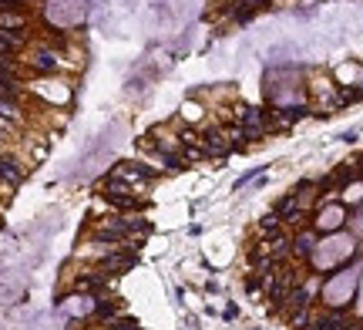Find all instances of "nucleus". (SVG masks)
I'll return each mask as SVG.
<instances>
[{
	"mask_svg": "<svg viewBox=\"0 0 363 330\" xmlns=\"http://www.w3.org/2000/svg\"><path fill=\"white\" fill-rule=\"evenodd\" d=\"M313 246H316V236H313V230H303V233L293 239V253H296V256H309Z\"/></svg>",
	"mask_w": 363,
	"mask_h": 330,
	"instance_id": "obj_10",
	"label": "nucleus"
},
{
	"mask_svg": "<svg viewBox=\"0 0 363 330\" xmlns=\"http://www.w3.org/2000/svg\"><path fill=\"white\" fill-rule=\"evenodd\" d=\"M350 230H353V236H363V206L350 216Z\"/></svg>",
	"mask_w": 363,
	"mask_h": 330,
	"instance_id": "obj_13",
	"label": "nucleus"
},
{
	"mask_svg": "<svg viewBox=\"0 0 363 330\" xmlns=\"http://www.w3.org/2000/svg\"><path fill=\"white\" fill-rule=\"evenodd\" d=\"M360 267H350V270H340L337 276H330L323 283V303L330 310H340L350 303V297L357 290V283H360Z\"/></svg>",
	"mask_w": 363,
	"mask_h": 330,
	"instance_id": "obj_3",
	"label": "nucleus"
},
{
	"mask_svg": "<svg viewBox=\"0 0 363 330\" xmlns=\"http://www.w3.org/2000/svg\"><path fill=\"white\" fill-rule=\"evenodd\" d=\"M360 313H363V283H360Z\"/></svg>",
	"mask_w": 363,
	"mask_h": 330,
	"instance_id": "obj_14",
	"label": "nucleus"
},
{
	"mask_svg": "<svg viewBox=\"0 0 363 330\" xmlns=\"http://www.w3.org/2000/svg\"><path fill=\"white\" fill-rule=\"evenodd\" d=\"M101 199H105L108 206H115L118 213H138V209H145V199L134 193L128 182H118V179H105Z\"/></svg>",
	"mask_w": 363,
	"mask_h": 330,
	"instance_id": "obj_4",
	"label": "nucleus"
},
{
	"mask_svg": "<svg viewBox=\"0 0 363 330\" xmlns=\"http://www.w3.org/2000/svg\"><path fill=\"white\" fill-rule=\"evenodd\" d=\"M91 14V0H47L44 3V20L58 31L81 27Z\"/></svg>",
	"mask_w": 363,
	"mask_h": 330,
	"instance_id": "obj_2",
	"label": "nucleus"
},
{
	"mask_svg": "<svg viewBox=\"0 0 363 330\" xmlns=\"http://www.w3.org/2000/svg\"><path fill=\"white\" fill-rule=\"evenodd\" d=\"M108 179L128 182L132 189H138V186H145V182H155V179H158V172H155L152 165H141V162H118L115 169L108 172Z\"/></svg>",
	"mask_w": 363,
	"mask_h": 330,
	"instance_id": "obj_5",
	"label": "nucleus"
},
{
	"mask_svg": "<svg viewBox=\"0 0 363 330\" xmlns=\"http://www.w3.org/2000/svg\"><path fill=\"white\" fill-rule=\"evenodd\" d=\"M353 253H357V239L343 230H337V233H326L323 239H316V246L309 253V263L316 270H333V267L346 263Z\"/></svg>",
	"mask_w": 363,
	"mask_h": 330,
	"instance_id": "obj_1",
	"label": "nucleus"
},
{
	"mask_svg": "<svg viewBox=\"0 0 363 330\" xmlns=\"http://www.w3.org/2000/svg\"><path fill=\"white\" fill-rule=\"evenodd\" d=\"M24 179H27V169L20 165L14 156H0V186L3 189H17L24 186Z\"/></svg>",
	"mask_w": 363,
	"mask_h": 330,
	"instance_id": "obj_8",
	"label": "nucleus"
},
{
	"mask_svg": "<svg viewBox=\"0 0 363 330\" xmlns=\"http://www.w3.org/2000/svg\"><path fill=\"white\" fill-rule=\"evenodd\" d=\"M343 223H346V206L340 199L337 202H323L316 209V219H313V226L320 233H337V230H343Z\"/></svg>",
	"mask_w": 363,
	"mask_h": 330,
	"instance_id": "obj_6",
	"label": "nucleus"
},
{
	"mask_svg": "<svg viewBox=\"0 0 363 330\" xmlns=\"http://www.w3.org/2000/svg\"><path fill=\"white\" fill-rule=\"evenodd\" d=\"M24 95V88H20L17 78H0V98H10V101H17Z\"/></svg>",
	"mask_w": 363,
	"mask_h": 330,
	"instance_id": "obj_11",
	"label": "nucleus"
},
{
	"mask_svg": "<svg viewBox=\"0 0 363 330\" xmlns=\"http://www.w3.org/2000/svg\"><path fill=\"white\" fill-rule=\"evenodd\" d=\"M24 24H27V20L20 17V14H7V10H0V31H24Z\"/></svg>",
	"mask_w": 363,
	"mask_h": 330,
	"instance_id": "obj_12",
	"label": "nucleus"
},
{
	"mask_svg": "<svg viewBox=\"0 0 363 330\" xmlns=\"http://www.w3.org/2000/svg\"><path fill=\"white\" fill-rule=\"evenodd\" d=\"M27 64H31L34 71H40V75H54L61 68V58H58V51H51V47H38V51L27 58Z\"/></svg>",
	"mask_w": 363,
	"mask_h": 330,
	"instance_id": "obj_9",
	"label": "nucleus"
},
{
	"mask_svg": "<svg viewBox=\"0 0 363 330\" xmlns=\"http://www.w3.org/2000/svg\"><path fill=\"white\" fill-rule=\"evenodd\" d=\"M31 88H34L40 98H47L51 105H68V101H71V88H68V81H47V78H40V81H34Z\"/></svg>",
	"mask_w": 363,
	"mask_h": 330,
	"instance_id": "obj_7",
	"label": "nucleus"
}]
</instances>
